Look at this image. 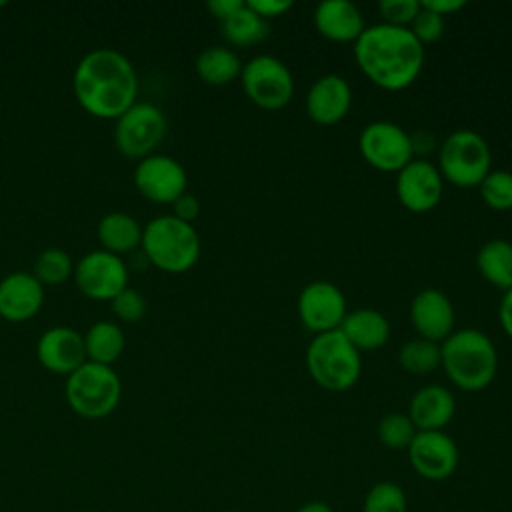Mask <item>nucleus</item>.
<instances>
[{"mask_svg": "<svg viewBox=\"0 0 512 512\" xmlns=\"http://www.w3.org/2000/svg\"><path fill=\"white\" fill-rule=\"evenodd\" d=\"M228 512H238V510H228Z\"/></svg>", "mask_w": 512, "mask_h": 512, "instance_id": "44", "label": "nucleus"}, {"mask_svg": "<svg viewBox=\"0 0 512 512\" xmlns=\"http://www.w3.org/2000/svg\"><path fill=\"white\" fill-rule=\"evenodd\" d=\"M358 148L370 166L384 172H398L414 158L410 134L390 120L368 122L360 132Z\"/></svg>", "mask_w": 512, "mask_h": 512, "instance_id": "10", "label": "nucleus"}, {"mask_svg": "<svg viewBox=\"0 0 512 512\" xmlns=\"http://www.w3.org/2000/svg\"><path fill=\"white\" fill-rule=\"evenodd\" d=\"M408 458L422 478L444 480L458 466V448L442 430H418L408 446Z\"/></svg>", "mask_w": 512, "mask_h": 512, "instance_id": "15", "label": "nucleus"}, {"mask_svg": "<svg viewBox=\"0 0 512 512\" xmlns=\"http://www.w3.org/2000/svg\"><path fill=\"white\" fill-rule=\"evenodd\" d=\"M74 274V262L70 254L62 248L50 246L38 252L32 264V276L46 288V286H58L72 278Z\"/></svg>", "mask_w": 512, "mask_h": 512, "instance_id": "28", "label": "nucleus"}, {"mask_svg": "<svg viewBox=\"0 0 512 512\" xmlns=\"http://www.w3.org/2000/svg\"><path fill=\"white\" fill-rule=\"evenodd\" d=\"M246 6L254 10L260 18H276L292 8V0H246Z\"/></svg>", "mask_w": 512, "mask_h": 512, "instance_id": "36", "label": "nucleus"}, {"mask_svg": "<svg viewBox=\"0 0 512 512\" xmlns=\"http://www.w3.org/2000/svg\"><path fill=\"white\" fill-rule=\"evenodd\" d=\"M222 36L234 46H252L268 36V20L260 18L246 4L220 22Z\"/></svg>", "mask_w": 512, "mask_h": 512, "instance_id": "27", "label": "nucleus"}, {"mask_svg": "<svg viewBox=\"0 0 512 512\" xmlns=\"http://www.w3.org/2000/svg\"><path fill=\"white\" fill-rule=\"evenodd\" d=\"M168 130V120L162 108L152 102L132 104L114 124V144L126 158L142 160L156 154Z\"/></svg>", "mask_w": 512, "mask_h": 512, "instance_id": "8", "label": "nucleus"}, {"mask_svg": "<svg viewBox=\"0 0 512 512\" xmlns=\"http://www.w3.org/2000/svg\"><path fill=\"white\" fill-rule=\"evenodd\" d=\"M96 236L102 250H108L116 256L128 254L142 242L140 222L126 212H108L96 224Z\"/></svg>", "mask_w": 512, "mask_h": 512, "instance_id": "23", "label": "nucleus"}, {"mask_svg": "<svg viewBox=\"0 0 512 512\" xmlns=\"http://www.w3.org/2000/svg\"><path fill=\"white\" fill-rule=\"evenodd\" d=\"M142 252L146 260L162 272L180 274L190 270L200 258V236L194 224L160 214L142 228Z\"/></svg>", "mask_w": 512, "mask_h": 512, "instance_id": "4", "label": "nucleus"}, {"mask_svg": "<svg viewBox=\"0 0 512 512\" xmlns=\"http://www.w3.org/2000/svg\"><path fill=\"white\" fill-rule=\"evenodd\" d=\"M72 92L90 116L116 120L138 102V74L120 50L94 48L78 60L72 74Z\"/></svg>", "mask_w": 512, "mask_h": 512, "instance_id": "1", "label": "nucleus"}, {"mask_svg": "<svg viewBox=\"0 0 512 512\" xmlns=\"http://www.w3.org/2000/svg\"><path fill=\"white\" fill-rule=\"evenodd\" d=\"M444 190V178L436 164L426 158H412L396 176V194L410 212L432 210Z\"/></svg>", "mask_w": 512, "mask_h": 512, "instance_id": "14", "label": "nucleus"}, {"mask_svg": "<svg viewBox=\"0 0 512 512\" xmlns=\"http://www.w3.org/2000/svg\"><path fill=\"white\" fill-rule=\"evenodd\" d=\"M378 10L384 18L382 22L394 26H410L420 10V0H380Z\"/></svg>", "mask_w": 512, "mask_h": 512, "instance_id": "35", "label": "nucleus"}, {"mask_svg": "<svg viewBox=\"0 0 512 512\" xmlns=\"http://www.w3.org/2000/svg\"><path fill=\"white\" fill-rule=\"evenodd\" d=\"M416 426L404 412H388L378 422V438L386 448L404 450L416 436Z\"/></svg>", "mask_w": 512, "mask_h": 512, "instance_id": "30", "label": "nucleus"}, {"mask_svg": "<svg viewBox=\"0 0 512 512\" xmlns=\"http://www.w3.org/2000/svg\"><path fill=\"white\" fill-rule=\"evenodd\" d=\"M440 366L458 388L478 392L492 384L498 370V352L482 330L458 328L440 342Z\"/></svg>", "mask_w": 512, "mask_h": 512, "instance_id": "3", "label": "nucleus"}, {"mask_svg": "<svg viewBox=\"0 0 512 512\" xmlns=\"http://www.w3.org/2000/svg\"><path fill=\"white\" fill-rule=\"evenodd\" d=\"M134 186L150 202L172 204L188 192L186 168L168 154H150L138 160L134 168Z\"/></svg>", "mask_w": 512, "mask_h": 512, "instance_id": "12", "label": "nucleus"}, {"mask_svg": "<svg viewBox=\"0 0 512 512\" xmlns=\"http://www.w3.org/2000/svg\"><path fill=\"white\" fill-rule=\"evenodd\" d=\"M412 30V34L422 42V44H428V42H436L442 32H444V16L428 10V8H422L418 10V14L414 16V20L410 22L408 26Z\"/></svg>", "mask_w": 512, "mask_h": 512, "instance_id": "34", "label": "nucleus"}, {"mask_svg": "<svg viewBox=\"0 0 512 512\" xmlns=\"http://www.w3.org/2000/svg\"><path fill=\"white\" fill-rule=\"evenodd\" d=\"M172 214L184 222H194L200 214V200L190 194V192H184L182 196H178L174 202H172Z\"/></svg>", "mask_w": 512, "mask_h": 512, "instance_id": "37", "label": "nucleus"}, {"mask_svg": "<svg viewBox=\"0 0 512 512\" xmlns=\"http://www.w3.org/2000/svg\"><path fill=\"white\" fill-rule=\"evenodd\" d=\"M240 82L244 94L264 110L286 106L294 94V76L290 68L272 54H256L242 64Z\"/></svg>", "mask_w": 512, "mask_h": 512, "instance_id": "9", "label": "nucleus"}, {"mask_svg": "<svg viewBox=\"0 0 512 512\" xmlns=\"http://www.w3.org/2000/svg\"><path fill=\"white\" fill-rule=\"evenodd\" d=\"M296 512H332V508H330L326 502L314 500V502H306V504H302Z\"/></svg>", "mask_w": 512, "mask_h": 512, "instance_id": "42", "label": "nucleus"}, {"mask_svg": "<svg viewBox=\"0 0 512 512\" xmlns=\"http://www.w3.org/2000/svg\"><path fill=\"white\" fill-rule=\"evenodd\" d=\"M4 4H6V2H0V8H2V6H4Z\"/></svg>", "mask_w": 512, "mask_h": 512, "instance_id": "43", "label": "nucleus"}, {"mask_svg": "<svg viewBox=\"0 0 512 512\" xmlns=\"http://www.w3.org/2000/svg\"><path fill=\"white\" fill-rule=\"evenodd\" d=\"M456 412L454 394L440 384L418 388L410 400L408 416L416 430H442Z\"/></svg>", "mask_w": 512, "mask_h": 512, "instance_id": "21", "label": "nucleus"}, {"mask_svg": "<svg viewBox=\"0 0 512 512\" xmlns=\"http://www.w3.org/2000/svg\"><path fill=\"white\" fill-rule=\"evenodd\" d=\"M110 308L118 320H122L126 324H136L146 316L148 304H146V298L138 290L126 286L122 292H118L110 300Z\"/></svg>", "mask_w": 512, "mask_h": 512, "instance_id": "33", "label": "nucleus"}, {"mask_svg": "<svg viewBox=\"0 0 512 512\" xmlns=\"http://www.w3.org/2000/svg\"><path fill=\"white\" fill-rule=\"evenodd\" d=\"M72 278L84 296L110 302L128 286V266L122 256L98 248L74 264Z\"/></svg>", "mask_w": 512, "mask_h": 512, "instance_id": "11", "label": "nucleus"}, {"mask_svg": "<svg viewBox=\"0 0 512 512\" xmlns=\"http://www.w3.org/2000/svg\"><path fill=\"white\" fill-rule=\"evenodd\" d=\"M424 44L408 26L378 22L366 26L354 42L358 68L384 90L410 86L424 66Z\"/></svg>", "mask_w": 512, "mask_h": 512, "instance_id": "2", "label": "nucleus"}, {"mask_svg": "<svg viewBox=\"0 0 512 512\" xmlns=\"http://www.w3.org/2000/svg\"><path fill=\"white\" fill-rule=\"evenodd\" d=\"M64 394L78 416L96 420L114 412L122 396V382L112 366L86 360L66 376Z\"/></svg>", "mask_w": 512, "mask_h": 512, "instance_id": "6", "label": "nucleus"}, {"mask_svg": "<svg viewBox=\"0 0 512 512\" xmlns=\"http://www.w3.org/2000/svg\"><path fill=\"white\" fill-rule=\"evenodd\" d=\"M44 304V286L32 272H10L0 280V318L6 322H26Z\"/></svg>", "mask_w": 512, "mask_h": 512, "instance_id": "19", "label": "nucleus"}, {"mask_svg": "<svg viewBox=\"0 0 512 512\" xmlns=\"http://www.w3.org/2000/svg\"><path fill=\"white\" fill-rule=\"evenodd\" d=\"M296 310L302 324L314 334L340 328L348 314L344 292L328 280L308 282L298 294Z\"/></svg>", "mask_w": 512, "mask_h": 512, "instance_id": "13", "label": "nucleus"}, {"mask_svg": "<svg viewBox=\"0 0 512 512\" xmlns=\"http://www.w3.org/2000/svg\"><path fill=\"white\" fill-rule=\"evenodd\" d=\"M194 68L202 82L212 86H224L240 78L242 60L228 46H208L196 56Z\"/></svg>", "mask_w": 512, "mask_h": 512, "instance_id": "25", "label": "nucleus"}, {"mask_svg": "<svg viewBox=\"0 0 512 512\" xmlns=\"http://www.w3.org/2000/svg\"><path fill=\"white\" fill-rule=\"evenodd\" d=\"M82 336L88 362L112 366L126 348L124 330L110 320L94 322Z\"/></svg>", "mask_w": 512, "mask_h": 512, "instance_id": "24", "label": "nucleus"}, {"mask_svg": "<svg viewBox=\"0 0 512 512\" xmlns=\"http://www.w3.org/2000/svg\"><path fill=\"white\" fill-rule=\"evenodd\" d=\"M408 502L404 490L394 482L374 484L364 500V512H406Z\"/></svg>", "mask_w": 512, "mask_h": 512, "instance_id": "32", "label": "nucleus"}, {"mask_svg": "<svg viewBox=\"0 0 512 512\" xmlns=\"http://www.w3.org/2000/svg\"><path fill=\"white\" fill-rule=\"evenodd\" d=\"M352 104V88L340 74L328 72L318 76L306 92V114L318 124H334L342 120Z\"/></svg>", "mask_w": 512, "mask_h": 512, "instance_id": "18", "label": "nucleus"}, {"mask_svg": "<svg viewBox=\"0 0 512 512\" xmlns=\"http://www.w3.org/2000/svg\"><path fill=\"white\" fill-rule=\"evenodd\" d=\"M410 320L420 338L440 344L454 332L456 312L442 290L422 288L410 302Z\"/></svg>", "mask_w": 512, "mask_h": 512, "instance_id": "17", "label": "nucleus"}, {"mask_svg": "<svg viewBox=\"0 0 512 512\" xmlns=\"http://www.w3.org/2000/svg\"><path fill=\"white\" fill-rule=\"evenodd\" d=\"M398 362L406 372L430 374L440 366V344L428 338H410L398 350Z\"/></svg>", "mask_w": 512, "mask_h": 512, "instance_id": "29", "label": "nucleus"}, {"mask_svg": "<svg viewBox=\"0 0 512 512\" xmlns=\"http://www.w3.org/2000/svg\"><path fill=\"white\" fill-rule=\"evenodd\" d=\"M314 24L324 38L336 42H356L364 32V14L350 0H324L314 10Z\"/></svg>", "mask_w": 512, "mask_h": 512, "instance_id": "20", "label": "nucleus"}, {"mask_svg": "<svg viewBox=\"0 0 512 512\" xmlns=\"http://www.w3.org/2000/svg\"><path fill=\"white\" fill-rule=\"evenodd\" d=\"M492 152L488 140L470 128L450 132L438 150V170L448 182L468 188L478 186L492 170Z\"/></svg>", "mask_w": 512, "mask_h": 512, "instance_id": "7", "label": "nucleus"}, {"mask_svg": "<svg viewBox=\"0 0 512 512\" xmlns=\"http://www.w3.org/2000/svg\"><path fill=\"white\" fill-rule=\"evenodd\" d=\"M410 142H412L414 158H424L426 154H430L436 148V138L428 130H420V132L410 134Z\"/></svg>", "mask_w": 512, "mask_h": 512, "instance_id": "39", "label": "nucleus"}, {"mask_svg": "<svg viewBox=\"0 0 512 512\" xmlns=\"http://www.w3.org/2000/svg\"><path fill=\"white\" fill-rule=\"evenodd\" d=\"M420 6L432 10L440 16H446V14H452V12H458L460 8H464L466 0H420Z\"/></svg>", "mask_w": 512, "mask_h": 512, "instance_id": "41", "label": "nucleus"}, {"mask_svg": "<svg viewBox=\"0 0 512 512\" xmlns=\"http://www.w3.org/2000/svg\"><path fill=\"white\" fill-rule=\"evenodd\" d=\"M476 266L482 278L502 292L512 288V242L504 238L484 242L476 252Z\"/></svg>", "mask_w": 512, "mask_h": 512, "instance_id": "26", "label": "nucleus"}, {"mask_svg": "<svg viewBox=\"0 0 512 512\" xmlns=\"http://www.w3.org/2000/svg\"><path fill=\"white\" fill-rule=\"evenodd\" d=\"M498 320L502 330L512 338V288L504 290L498 304Z\"/></svg>", "mask_w": 512, "mask_h": 512, "instance_id": "40", "label": "nucleus"}, {"mask_svg": "<svg viewBox=\"0 0 512 512\" xmlns=\"http://www.w3.org/2000/svg\"><path fill=\"white\" fill-rule=\"evenodd\" d=\"M306 368L318 386L342 392L352 388L362 374L360 350L340 328L320 332L306 346Z\"/></svg>", "mask_w": 512, "mask_h": 512, "instance_id": "5", "label": "nucleus"}, {"mask_svg": "<svg viewBox=\"0 0 512 512\" xmlns=\"http://www.w3.org/2000/svg\"><path fill=\"white\" fill-rule=\"evenodd\" d=\"M480 196L492 210L512 208V172L510 170H490L478 184Z\"/></svg>", "mask_w": 512, "mask_h": 512, "instance_id": "31", "label": "nucleus"}, {"mask_svg": "<svg viewBox=\"0 0 512 512\" xmlns=\"http://www.w3.org/2000/svg\"><path fill=\"white\" fill-rule=\"evenodd\" d=\"M244 4H246L244 0H208L206 8H208V12H210L218 22H222V20H226L228 16H232L234 12H238Z\"/></svg>", "mask_w": 512, "mask_h": 512, "instance_id": "38", "label": "nucleus"}, {"mask_svg": "<svg viewBox=\"0 0 512 512\" xmlns=\"http://www.w3.org/2000/svg\"><path fill=\"white\" fill-rule=\"evenodd\" d=\"M36 358L44 370L70 376L86 362L84 336L70 326H52L40 334Z\"/></svg>", "mask_w": 512, "mask_h": 512, "instance_id": "16", "label": "nucleus"}, {"mask_svg": "<svg viewBox=\"0 0 512 512\" xmlns=\"http://www.w3.org/2000/svg\"><path fill=\"white\" fill-rule=\"evenodd\" d=\"M340 330L358 350H376L386 344L390 322L376 308H356L344 316Z\"/></svg>", "mask_w": 512, "mask_h": 512, "instance_id": "22", "label": "nucleus"}]
</instances>
